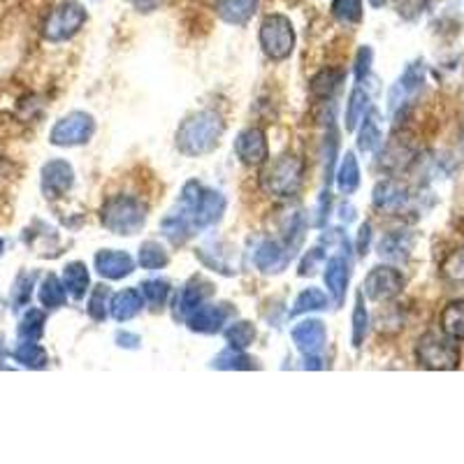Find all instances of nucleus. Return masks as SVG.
Listing matches in <instances>:
<instances>
[{
    "instance_id": "1",
    "label": "nucleus",
    "mask_w": 464,
    "mask_h": 464,
    "mask_svg": "<svg viewBox=\"0 0 464 464\" xmlns=\"http://www.w3.org/2000/svg\"><path fill=\"white\" fill-rule=\"evenodd\" d=\"M223 130H226V123L218 111H196L186 121H181L177 130V149L184 156H205L218 147Z\"/></svg>"
},
{
    "instance_id": "2",
    "label": "nucleus",
    "mask_w": 464,
    "mask_h": 464,
    "mask_svg": "<svg viewBox=\"0 0 464 464\" xmlns=\"http://www.w3.org/2000/svg\"><path fill=\"white\" fill-rule=\"evenodd\" d=\"M302 179H304V163L293 153H284L260 174V186L267 196L272 198H293L297 196V190L302 188Z\"/></svg>"
},
{
    "instance_id": "3",
    "label": "nucleus",
    "mask_w": 464,
    "mask_h": 464,
    "mask_svg": "<svg viewBox=\"0 0 464 464\" xmlns=\"http://www.w3.org/2000/svg\"><path fill=\"white\" fill-rule=\"evenodd\" d=\"M181 209L188 214L193 227L202 230L221 221L226 211V198L218 190H207L198 181H188L181 190Z\"/></svg>"
},
{
    "instance_id": "4",
    "label": "nucleus",
    "mask_w": 464,
    "mask_h": 464,
    "mask_svg": "<svg viewBox=\"0 0 464 464\" xmlns=\"http://www.w3.org/2000/svg\"><path fill=\"white\" fill-rule=\"evenodd\" d=\"M101 221L114 235H135L147 223V205L132 196H114L102 205Z\"/></svg>"
},
{
    "instance_id": "5",
    "label": "nucleus",
    "mask_w": 464,
    "mask_h": 464,
    "mask_svg": "<svg viewBox=\"0 0 464 464\" xmlns=\"http://www.w3.org/2000/svg\"><path fill=\"white\" fill-rule=\"evenodd\" d=\"M416 360L422 370L450 372L459 367V348L449 334L428 333L422 334L416 346Z\"/></svg>"
},
{
    "instance_id": "6",
    "label": "nucleus",
    "mask_w": 464,
    "mask_h": 464,
    "mask_svg": "<svg viewBox=\"0 0 464 464\" xmlns=\"http://www.w3.org/2000/svg\"><path fill=\"white\" fill-rule=\"evenodd\" d=\"M260 47L272 61H285L295 49V28L288 16L269 14L260 24Z\"/></svg>"
},
{
    "instance_id": "7",
    "label": "nucleus",
    "mask_w": 464,
    "mask_h": 464,
    "mask_svg": "<svg viewBox=\"0 0 464 464\" xmlns=\"http://www.w3.org/2000/svg\"><path fill=\"white\" fill-rule=\"evenodd\" d=\"M86 24V10L74 3V0H68V3H61L58 7H53L49 12L47 22H44L43 35L49 43H65L70 37H74L82 31V26Z\"/></svg>"
},
{
    "instance_id": "8",
    "label": "nucleus",
    "mask_w": 464,
    "mask_h": 464,
    "mask_svg": "<svg viewBox=\"0 0 464 464\" xmlns=\"http://www.w3.org/2000/svg\"><path fill=\"white\" fill-rule=\"evenodd\" d=\"M95 132V119L86 111H70L63 116L56 126L52 128L49 142L56 147H77V144H86Z\"/></svg>"
},
{
    "instance_id": "9",
    "label": "nucleus",
    "mask_w": 464,
    "mask_h": 464,
    "mask_svg": "<svg viewBox=\"0 0 464 464\" xmlns=\"http://www.w3.org/2000/svg\"><path fill=\"white\" fill-rule=\"evenodd\" d=\"M401 290H404V276H401L400 269L388 267V265L372 269L362 284V293L374 302L392 300V297L400 295Z\"/></svg>"
},
{
    "instance_id": "10",
    "label": "nucleus",
    "mask_w": 464,
    "mask_h": 464,
    "mask_svg": "<svg viewBox=\"0 0 464 464\" xmlns=\"http://www.w3.org/2000/svg\"><path fill=\"white\" fill-rule=\"evenodd\" d=\"M235 153L244 165L258 168L269 160V144L260 128H246L235 140Z\"/></svg>"
},
{
    "instance_id": "11",
    "label": "nucleus",
    "mask_w": 464,
    "mask_h": 464,
    "mask_svg": "<svg viewBox=\"0 0 464 464\" xmlns=\"http://www.w3.org/2000/svg\"><path fill=\"white\" fill-rule=\"evenodd\" d=\"M232 316V306L230 304H200L196 312H190L186 316V323L193 333L202 334H214L221 333L223 325L227 323V318Z\"/></svg>"
},
{
    "instance_id": "12",
    "label": "nucleus",
    "mask_w": 464,
    "mask_h": 464,
    "mask_svg": "<svg viewBox=\"0 0 464 464\" xmlns=\"http://www.w3.org/2000/svg\"><path fill=\"white\" fill-rule=\"evenodd\" d=\"M293 256H295V248L290 246L288 242L269 239V242L260 244V248L256 251V265L265 275H279V272L288 267Z\"/></svg>"
},
{
    "instance_id": "13",
    "label": "nucleus",
    "mask_w": 464,
    "mask_h": 464,
    "mask_svg": "<svg viewBox=\"0 0 464 464\" xmlns=\"http://www.w3.org/2000/svg\"><path fill=\"white\" fill-rule=\"evenodd\" d=\"M74 184V169L65 160H49L43 168V193L49 200L63 198Z\"/></svg>"
},
{
    "instance_id": "14",
    "label": "nucleus",
    "mask_w": 464,
    "mask_h": 464,
    "mask_svg": "<svg viewBox=\"0 0 464 464\" xmlns=\"http://www.w3.org/2000/svg\"><path fill=\"white\" fill-rule=\"evenodd\" d=\"M422 84H425V68H422V63H411L404 70L400 80H397V84L391 89V98H388L391 110L397 111L401 105L411 101V98H416V93H420Z\"/></svg>"
},
{
    "instance_id": "15",
    "label": "nucleus",
    "mask_w": 464,
    "mask_h": 464,
    "mask_svg": "<svg viewBox=\"0 0 464 464\" xmlns=\"http://www.w3.org/2000/svg\"><path fill=\"white\" fill-rule=\"evenodd\" d=\"M409 202H411L409 188L395 179L381 181L374 188V207L385 214H401L409 207Z\"/></svg>"
},
{
    "instance_id": "16",
    "label": "nucleus",
    "mask_w": 464,
    "mask_h": 464,
    "mask_svg": "<svg viewBox=\"0 0 464 464\" xmlns=\"http://www.w3.org/2000/svg\"><path fill=\"white\" fill-rule=\"evenodd\" d=\"M293 342H295L297 351L302 355H318L325 348L327 342V333L325 325L316 318H309V321H302L300 325L293 327Z\"/></svg>"
},
{
    "instance_id": "17",
    "label": "nucleus",
    "mask_w": 464,
    "mask_h": 464,
    "mask_svg": "<svg viewBox=\"0 0 464 464\" xmlns=\"http://www.w3.org/2000/svg\"><path fill=\"white\" fill-rule=\"evenodd\" d=\"M211 293H214V285H211L209 281L198 279V276L196 279H190L188 284L181 288L179 297H177V309H174V316L184 318L186 321V316H188L190 312H196L198 306L205 304V300L211 295Z\"/></svg>"
},
{
    "instance_id": "18",
    "label": "nucleus",
    "mask_w": 464,
    "mask_h": 464,
    "mask_svg": "<svg viewBox=\"0 0 464 464\" xmlns=\"http://www.w3.org/2000/svg\"><path fill=\"white\" fill-rule=\"evenodd\" d=\"M325 285L327 293L333 295V300L337 304H343V297H346L348 279H351V263H348L343 256H333V258L325 263Z\"/></svg>"
},
{
    "instance_id": "19",
    "label": "nucleus",
    "mask_w": 464,
    "mask_h": 464,
    "mask_svg": "<svg viewBox=\"0 0 464 464\" xmlns=\"http://www.w3.org/2000/svg\"><path fill=\"white\" fill-rule=\"evenodd\" d=\"M95 269L105 279L119 281L130 275L132 269H135V263H132V258L126 251H101V254L95 256Z\"/></svg>"
},
{
    "instance_id": "20",
    "label": "nucleus",
    "mask_w": 464,
    "mask_h": 464,
    "mask_svg": "<svg viewBox=\"0 0 464 464\" xmlns=\"http://www.w3.org/2000/svg\"><path fill=\"white\" fill-rule=\"evenodd\" d=\"M413 242H416V237H413L411 232H406V230L391 232V235H385V237L381 239V244H379L381 258L392 260V263L406 260L409 256H411Z\"/></svg>"
},
{
    "instance_id": "21",
    "label": "nucleus",
    "mask_w": 464,
    "mask_h": 464,
    "mask_svg": "<svg viewBox=\"0 0 464 464\" xmlns=\"http://www.w3.org/2000/svg\"><path fill=\"white\" fill-rule=\"evenodd\" d=\"M142 293L138 288H126L121 293H116L110 302V314L114 316V321L126 323L130 318L138 316L142 312Z\"/></svg>"
},
{
    "instance_id": "22",
    "label": "nucleus",
    "mask_w": 464,
    "mask_h": 464,
    "mask_svg": "<svg viewBox=\"0 0 464 464\" xmlns=\"http://www.w3.org/2000/svg\"><path fill=\"white\" fill-rule=\"evenodd\" d=\"M258 10V0H217V14L226 24L244 26Z\"/></svg>"
},
{
    "instance_id": "23",
    "label": "nucleus",
    "mask_w": 464,
    "mask_h": 464,
    "mask_svg": "<svg viewBox=\"0 0 464 464\" xmlns=\"http://www.w3.org/2000/svg\"><path fill=\"white\" fill-rule=\"evenodd\" d=\"M160 227H163V235L174 246H181V244H186L196 235V227H193V223H190L188 214L184 209L169 211L168 217L163 218V223H160Z\"/></svg>"
},
{
    "instance_id": "24",
    "label": "nucleus",
    "mask_w": 464,
    "mask_h": 464,
    "mask_svg": "<svg viewBox=\"0 0 464 464\" xmlns=\"http://www.w3.org/2000/svg\"><path fill=\"white\" fill-rule=\"evenodd\" d=\"M63 285H65V293H68V295H72L74 300H82L91 285V276H89V269H86V265L84 263L65 265Z\"/></svg>"
},
{
    "instance_id": "25",
    "label": "nucleus",
    "mask_w": 464,
    "mask_h": 464,
    "mask_svg": "<svg viewBox=\"0 0 464 464\" xmlns=\"http://www.w3.org/2000/svg\"><path fill=\"white\" fill-rule=\"evenodd\" d=\"M12 358L19 364L28 367V370H44L49 362V355L40 343L35 342H22L12 351Z\"/></svg>"
},
{
    "instance_id": "26",
    "label": "nucleus",
    "mask_w": 464,
    "mask_h": 464,
    "mask_svg": "<svg viewBox=\"0 0 464 464\" xmlns=\"http://www.w3.org/2000/svg\"><path fill=\"white\" fill-rule=\"evenodd\" d=\"M441 330L455 342H464V300L450 302L441 314Z\"/></svg>"
},
{
    "instance_id": "27",
    "label": "nucleus",
    "mask_w": 464,
    "mask_h": 464,
    "mask_svg": "<svg viewBox=\"0 0 464 464\" xmlns=\"http://www.w3.org/2000/svg\"><path fill=\"white\" fill-rule=\"evenodd\" d=\"M337 186L342 190L343 196H351L355 193L360 186V168H358V159H355L353 151H346L342 160V168L337 172Z\"/></svg>"
},
{
    "instance_id": "28",
    "label": "nucleus",
    "mask_w": 464,
    "mask_h": 464,
    "mask_svg": "<svg viewBox=\"0 0 464 464\" xmlns=\"http://www.w3.org/2000/svg\"><path fill=\"white\" fill-rule=\"evenodd\" d=\"M367 111H370V95L364 93L362 89L351 91L346 102V130L353 132L358 128V121H362Z\"/></svg>"
},
{
    "instance_id": "29",
    "label": "nucleus",
    "mask_w": 464,
    "mask_h": 464,
    "mask_svg": "<svg viewBox=\"0 0 464 464\" xmlns=\"http://www.w3.org/2000/svg\"><path fill=\"white\" fill-rule=\"evenodd\" d=\"M381 128H379V116L376 111H370V114H364V123L360 128V135H358V149L364 153L376 151L381 147Z\"/></svg>"
},
{
    "instance_id": "30",
    "label": "nucleus",
    "mask_w": 464,
    "mask_h": 464,
    "mask_svg": "<svg viewBox=\"0 0 464 464\" xmlns=\"http://www.w3.org/2000/svg\"><path fill=\"white\" fill-rule=\"evenodd\" d=\"M65 295H68V293H65L63 281L53 275L44 276L43 285H40V302H43V306H47V309H58V306L65 304Z\"/></svg>"
},
{
    "instance_id": "31",
    "label": "nucleus",
    "mask_w": 464,
    "mask_h": 464,
    "mask_svg": "<svg viewBox=\"0 0 464 464\" xmlns=\"http://www.w3.org/2000/svg\"><path fill=\"white\" fill-rule=\"evenodd\" d=\"M321 309H327V295L318 288H306L304 293H300V297L295 300V306L290 316H300V314L309 312H321Z\"/></svg>"
},
{
    "instance_id": "32",
    "label": "nucleus",
    "mask_w": 464,
    "mask_h": 464,
    "mask_svg": "<svg viewBox=\"0 0 464 464\" xmlns=\"http://www.w3.org/2000/svg\"><path fill=\"white\" fill-rule=\"evenodd\" d=\"M217 370H254V360L242 353V348H226L214 358Z\"/></svg>"
},
{
    "instance_id": "33",
    "label": "nucleus",
    "mask_w": 464,
    "mask_h": 464,
    "mask_svg": "<svg viewBox=\"0 0 464 464\" xmlns=\"http://www.w3.org/2000/svg\"><path fill=\"white\" fill-rule=\"evenodd\" d=\"M333 14L343 26H355L362 19V0H333Z\"/></svg>"
},
{
    "instance_id": "34",
    "label": "nucleus",
    "mask_w": 464,
    "mask_h": 464,
    "mask_svg": "<svg viewBox=\"0 0 464 464\" xmlns=\"http://www.w3.org/2000/svg\"><path fill=\"white\" fill-rule=\"evenodd\" d=\"M44 333V314L40 309H28L19 323V337L24 342H37Z\"/></svg>"
},
{
    "instance_id": "35",
    "label": "nucleus",
    "mask_w": 464,
    "mask_h": 464,
    "mask_svg": "<svg viewBox=\"0 0 464 464\" xmlns=\"http://www.w3.org/2000/svg\"><path fill=\"white\" fill-rule=\"evenodd\" d=\"M138 260L144 269H160L169 263V256L159 242H144L140 246Z\"/></svg>"
},
{
    "instance_id": "36",
    "label": "nucleus",
    "mask_w": 464,
    "mask_h": 464,
    "mask_svg": "<svg viewBox=\"0 0 464 464\" xmlns=\"http://www.w3.org/2000/svg\"><path fill=\"white\" fill-rule=\"evenodd\" d=\"M343 74L337 72V70H323L312 80V93L316 98H333L334 91L342 84Z\"/></svg>"
},
{
    "instance_id": "37",
    "label": "nucleus",
    "mask_w": 464,
    "mask_h": 464,
    "mask_svg": "<svg viewBox=\"0 0 464 464\" xmlns=\"http://www.w3.org/2000/svg\"><path fill=\"white\" fill-rule=\"evenodd\" d=\"M226 339L232 348H242L244 351V348L251 346L256 339L254 323H248V321L232 323V325L226 330Z\"/></svg>"
},
{
    "instance_id": "38",
    "label": "nucleus",
    "mask_w": 464,
    "mask_h": 464,
    "mask_svg": "<svg viewBox=\"0 0 464 464\" xmlns=\"http://www.w3.org/2000/svg\"><path fill=\"white\" fill-rule=\"evenodd\" d=\"M441 276L449 284L464 285V248H458L441 263Z\"/></svg>"
},
{
    "instance_id": "39",
    "label": "nucleus",
    "mask_w": 464,
    "mask_h": 464,
    "mask_svg": "<svg viewBox=\"0 0 464 464\" xmlns=\"http://www.w3.org/2000/svg\"><path fill=\"white\" fill-rule=\"evenodd\" d=\"M110 288L107 285H95L89 297V316L93 321H105L110 314Z\"/></svg>"
},
{
    "instance_id": "40",
    "label": "nucleus",
    "mask_w": 464,
    "mask_h": 464,
    "mask_svg": "<svg viewBox=\"0 0 464 464\" xmlns=\"http://www.w3.org/2000/svg\"><path fill=\"white\" fill-rule=\"evenodd\" d=\"M367 330H370V314L362 304V293H358V300H355L353 309V346L360 348L367 337Z\"/></svg>"
},
{
    "instance_id": "41",
    "label": "nucleus",
    "mask_w": 464,
    "mask_h": 464,
    "mask_svg": "<svg viewBox=\"0 0 464 464\" xmlns=\"http://www.w3.org/2000/svg\"><path fill=\"white\" fill-rule=\"evenodd\" d=\"M140 293H142V297L149 302V304L159 309V306H163L165 302H168L169 284H168V281H163V279L144 281L142 290H140Z\"/></svg>"
},
{
    "instance_id": "42",
    "label": "nucleus",
    "mask_w": 464,
    "mask_h": 464,
    "mask_svg": "<svg viewBox=\"0 0 464 464\" xmlns=\"http://www.w3.org/2000/svg\"><path fill=\"white\" fill-rule=\"evenodd\" d=\"M33 281H35V276H33V275H22L19 279H16L14 290H12V300H14L16 309H19V306H24V304H28V300H31Z\"/></svg>"
},
{
    "instance_id": "43",
    "label": "nucleus",
    "mask_w": 464,
    "mask_h": 464,
    "mask_svg": "<svg viewBox=\"0 0 464 464\" xmlns=\"http://www.w3.org/2000/svg\"><path fill=\"white\" fill-rule=\"evenodd\" d=\"M325 186L330 188L334 179V156H337V147H339V140H337V132H330V138H325Z\"/></svg>"
},
{
    "instance_id": "44",
    "label": "nucleus",
    "mask_w": 464,
    "mask_h": 464,
    "mask_svg": "<svg viewBox=\"0 0 464 464\" xmlns=\"http://www.w3.org/2000/svg\"><path fill=\"white\" fill-rule=\"evenodd\" d=\"M430 5V0H395V7L404 19H418Z\"/></svg>"
},
{
    "instance_id": "45",
    "label": "nucleus",
    "mask_w": 464,
    "mask_h": 464,
    "mask_svg": "<svg viewBox=\"0 0 464 464\" xmlns=\"http://www.w3.org/2000/svg\"><path fill=\"white\" fill-rule=\"evenodd\" d=\"M372 58H374V52L370 47H360L358 56H355V80L358 82L367 80L372 70Z\"/></svg>"
},
{
    "instance_id": "46",
    "label": "nucleus",
    "mask_w": 464,
    "mask_h": 464,
    "mask_svg": "<svg viewBox=\"0 0 464 464\" xmlns=\"http://www.w3.org/2000/svg\"><path fill=\"white\" fill-rule=\"evenodd\" d=\"M323 258H325V256H323L321 248H312V251H309V256H306V258L302 260V265H300V275H302V276L314 275V267H316V263H321Z\"/></svg>"
},
{
    "instance_id": "47",
    "label": "nucleus",
    "mask_w": 464,
    "mask_h": 464,
    "mask_svg": "<svg viewBox=\"0 0 464 464\" xmlns=\"http://www.w3.org/2000/svg\"><path fill=\"white\" fill-rule=\"evenodd\" d=\"M370 242H372V226L370 223H362V227H360V235H358V254L360 256H367V251H370Z\"/></svg>"
},
{
    "instance_id": "48",
    "label": "nucleus",
    "mask_w": 464,
    "mask_h": 464,
    "mask_svg": "<svg viewBox=\"0 0 464 464\" xmlns=\"http://www.w3.org/2000/svg\"><path fill=\"white\" fill-rule=\"evenodd\" d=\"M160 3H163V0H132V5L138 7L140 12H144V14H149V12H153V10H159Z\"/></svg>"
},
{
    "instance_id": "49",
    "label": "nucleus",
    "mask_w": 464,
    "mask_h": 464,
    "mask_svg": "<svg viewBox=\"0 0 464 464\" xmlns=\"http://www.w3.org/2000/svg\"><path fill=\"white\" fill-rule=\"evenodd\" d=\"M116 342H119V346H126V348H135L140 343V339L135 337V334H128V333H119L116 334Z\"/></svg>"
},
{
    "instance_id": "50",
    "label": "nucleus",
    "mask_w": 464,
    "mask_h": 464,
    "mask_svg": "<svg viewBox=\"0 0 464 464\" xmlns=\"http://www.w3.org/2000/svg\"><path fill=\"white\" fill-rule=\"evenodd\" d=\"M370 3H372V5H374V7H381V5H383V3H385V0H370Z\"/></svg>"
},
{
    "instance_id": "51",
    "label": "nucleus",
    "mask_w": 464,
    "mask_h": 464,
    "mask_svg": "<svg viewBox=\"0 0 464 464\" xmlns=\"http://www.w3.org/2000/svg\"><path fill=\"white\" fill-rule=\"evenodd\" d=\"M0 251H3V242H0Z\"/></svg>"
}]
</instances>
